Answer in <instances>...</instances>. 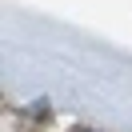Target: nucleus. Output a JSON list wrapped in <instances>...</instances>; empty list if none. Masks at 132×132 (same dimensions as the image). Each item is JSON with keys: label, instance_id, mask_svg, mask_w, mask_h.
<instances>
[{"label": "nucleus", "instance_id": "obj_1", "mask_svg": "<svg viewBox=\"0 0 132 132\" xmlns=\"http://www.w3.org/2000/svg\"><path fill=\"white\" fill-rule=\"evenodd\" d=\"M76 132H88V128H76Z\"/></svg>", "mask_w": 132, "mask_h": 132}]
</instances>
